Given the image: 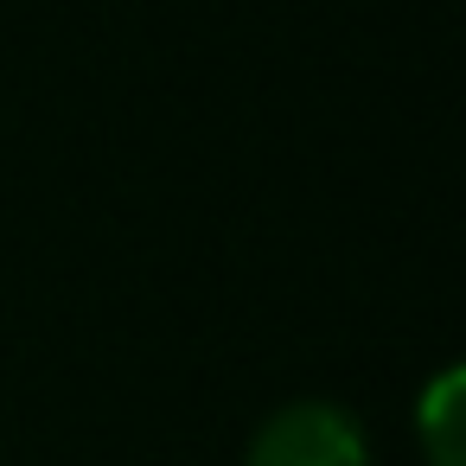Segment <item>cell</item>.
<instances>
[{"label":"cell","instance_id":"obj_2","mask_svg":"<svg viewBox=\"0 0 466 466\" xmlns=\"http://www.w3.org/2000/svg\"><path fill=\"white\" fill-rule=\"evenodd\" d=\"M415 434H421V453L428 466H466V370L447 364L421 402H415Z\"/></svg>","mask_w":466,"mask_h":466},{"label":"cell","instance_id":"obj_1","mask_svg":"<svg viewBox=\"0 0 466 466\" xmlns=\"http://www.w3.org/2000/svg\"><path fill=\"white\" fill-rule=\"evenodd\" d=\"M243 466H370V453L339 402H288L256 428Z\"/></svg>","mask_w":466,"mask_h":466}]
</instances>
